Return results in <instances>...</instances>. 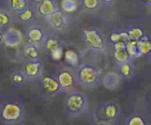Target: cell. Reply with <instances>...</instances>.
Segmentation results:
<instances>
[{
  "instance_id": "6da1fadb",
  "label": "cell",
  "mask_w": 151,
  "mask_h": 125,
  "mask_svg": "<svg viewBox=\"0 0 151 125\" xmlns=\"http://www.w3.org/2000/svg\"><path fill=\"white\" fill-rule=\"evenodd\" d=\"M65 107L68 117L70 119L85 117L90 113V99L86 93L71 92L66 94Z\"/></svg>"
},
{
  "instance_id": "7a4b0ae2",
  "label": "cell",
  "mask_w": 151,
  "mask_h": 125,
  "mask_svg": "<svg viewBox=\"0 0 151 125\" xmlns=\"http://www.w3.org/2000/svg\"><path fill=\"white\" fill-rule=\"evenodd\" d=\"M74 75L77 85L82 88H96L101 84V71L93 65L81 64L75 70Z\"/></svg>"
},
{
  "instance_id": "3957f363",
  "label": "cell",
  "mask_w": 151,
  "mask_h": 125,
  "mask_svg": "<svg viewBox=\"0 0 151 125\" xmlns=\"http://www.w3.org/2000/svg\"><path fill=\"white\" fill-rule=\"evenodd\" d=\"M0 117L8 125L23 124L26 120L25 108L18 101H6L0 110Z\"/></svg>"
},
{
  "instance_id": "277c9868",
  "label": "cell",
  "mask_w": 151,
  "mask_h": 125,
  "mask_svg": "<svg viewBox=\"0 0 151 125\" xmlns=\"http://www.w3.org/2000/svg\"><path fill=\"white\" fill-rule=\"evenodd\" d=\"M82 39L88 48L93 52L104 54L107 50V41L99 30L94 27L85 29L82 34Z\"/></svg>"
},
{
  "instance_id": "5b68a950",
  "label": "cell",
  "mask_w": 151,
  "mask_h": 125,
  "mask_svg": "<svg viewBox=\"0 0 151 125\" xmlns=\"http://www.w3.org/2000/svg\"><path fill=\"white\" fill-rule=\"evenodd\" d=\"M62 92L65 93L74 92L76 87L78 86L76 81L74 72L68 70H62L58 71L56 75Z\"/></svg>"
},
{
  "instance_id": "8992f818",
  "label": "cell",
  "mask_w": 151,
  "mask_h": 125,
  "mask_svg": "<svg viewBox=\"0 0 151 125\" xmlns=\"http://www.w3.org/2000/svg\"><path fill=\"white\" fill-rule=\"evenodd\" d=\"M40 86L47 96H55L58 94L63 93L58 82L57 78L54 75H42L41 78H40Z\"/></svg>"
},
{
  "instance_id": "52a82bcc",
  "label": "cell",
  "mask_w": 151,
  "mask_h": 125,
  "mask_svg": "<svg viewBox=\"0 0 151 125\" xmlns=\"http://www.w3.org/2000/svg\"><path fill=\"white\" fill-rule=\"evenodd\" d=\"M22 70L28 80H39L42 75V63L41 61H27Z\"/></svg>"
},
{
  "instance_id": "ba28073f",
  "label": "cell",
  "mask_w": 151,
  "mask_h": 125,
  "mask_svg": "<svg viewBox=\"0 0 151 125\" xmlns=\"http://www.w3.org/2000/svg\"><path fill=\"white\" fill-rule=\"evenodd\" d=\"M25 36L27 42L40 45V43H42L46 36L44 29L42 26L39 24H33L27 29Z\"/></svg>"
},
{
  "instance_id": "9c48e42d",
  "label": "cell",
  "mask_w": 151,
  "mask_h": 125,
  "mask_svg": "<svg viewBox=\"0 0 151 125\" xmlns=\"http://www.w3.org/2000/svg\"><path fill=\"white\" fill-rule=\"evenodd\" d=\"M100 112L104 119L109 121H113L119 116L120 109L116 103L110 101L104 104L100 107Z\"/></svg>"
},
{
  "instance_id": "30bf717a",
  "label": "cell",
  "mask_w": 151,
  "mask_h": 125,
  "mask_svg": "<svg viewBox=\"0 0 151 125\" xmlns=\"http://www.w3.org/2000/svg\"><path fill=\"white\" fill-rule=\"evenodd\" d=\"M47 20L50 25L56 30H63L68 24L67 14L60 9L47 17Z\"/></svg>"
},
{
  "instance_id": "8fae6325",
  "label": "cell",
  "mask_w": 151,
  "mask_h": 125,
  "mask_svg": "<svg viewBox=\"0 0 151 125\" xmlns=\"http://www.w3.org/2000/svg\"><path fill=\"white\" fill-rule=\"evenodd\" d=\"M23 54L28 61H40L42 51L40 45L27 42L23 47Z\"/></svg>"
},
{
  "instance_id": "7c38bea8",
  "label": "cell",
  "mask_w": 151,
  "mask_h": 125,
  "mask_svg": "<svg viewBox=\"0 0 151 125\" xmlns=\"http://www.w3.org/2000/svg\"><path fill=\"white\" fill-rule=\"evenodd\" d=\"M42 46L49 53H51L60 48H65V43L62 39L55 35H49L45 37Z\"/></svg>"
},
{
  "instance_id": "4fadbf2b",
  "label": "cell",
  "mask_w": 151,
  "mask_h": 125,
  "mask_svg": "<svg viewBox=\"0 0 151 125\" xmlns=\"http://www.w3.org/2000/svg\"><path fill=\"white\" fill-rule=\"evenodd\" d=\"M59 9L55 0H42L38 5L37 11L40 16L47 18Z\"/></svg>"
},
{
  "instance_id": "5bb4252c",
  "label": "cell",
  "mask_w": 151,
  "mask_h": 125,
  "mask_svg": "<svg viewBox=\"0 0 151 125\" xmlns=\"http://www.w3.org/2000/svg\"><path fill=\"white\" fill-rule=\"evenodd\" d=\"M121 79L119 73L108 72L101 78V85L107 90H115L119 85Z\"/></svg>"
},
{
  "instance_id": "9a60e30c",
  "label": "cell",
  "mask_w": 151,
  "mask_h": 125,
  "mask_svg": "<svg viewBox=\"0 0 151 125\" xmlns=\"http://www.w3.org/2000/svg\"><path fill=\"white\" fill-rule=\"evenodd\" d=\"M64 62L69 66L72 68H76L80 66V56L79 53L73 49H68L65 50L63 56Z\"/></svg>"
},
{
  "instance_id": "2e32d148",
  "label": "cell",
  "mask_w": 151,
  "mask_h": 125,
  "mask_svg": "<svg viewBox=\"0 0 151 125\" xmlns=\"http://www.w3.org/2000/svg\"><path fill=\"white\" fill-rule=\"evenodd\" d=\"M137 50L139 56H146L151 53V39L146 34L137 42Z\"/></svg>"
},
{
  "instance_id": "e0dca14e",
  "label": "cell",
  "mask_w": 151,
  "mask_h": 125,
  "mask_svg": "<svg viewBox=\"0 0 151 125\" xmlns=\"http://www.w3.org/2000/svg\"><path fill=\"white\" fill-rule=\"evenodd\" d=\"M27 78L24 73L23 70H16L11 72V81L12 84L15 86L21 87L24 86L27 84Z\"/></svg>"
},
{
  "instance_id": "ac0fdd59",
  "label": "cell",
  "mask_w": 151,
  "mask_h": 125,
  "mask_svg": "<svg viewBox=\"0 0 151 125\" xmlns=\"http://www.w3.org/2000/svg\"><path fill=\"white\" fill-rule=\"evenodd\" d=\"M119 73L122 78L130 79L134 74V67L130 61L120 64L119 67Z\"/></svg>"
},
{
  "instance_id": "d6986e66",
  "label": "cell",
  "mask_w": 151,
  "mask_h": 125,
  "mask_svg": "<svg viewBox=\"0 0 151 125\" xmlns=\"http://www.w3.org/2000/svg\"><path fill=\"white\" fill-rule=\"evenodd\" d=\"M79 3L77 0H62L61 8L66 14H73L77 10Z\"/></svg>"
},
{
  "instance_id": "ffe728a7",
  "label": "cell",
  "mask_w": 151,
  "mask_h": 125,
  "mask_svg": "<svg viewBox=\"0 0 151 125\" xmlns=\"http://www.w3.org/2000/svg\"><path fill=\"white\" fill-rule=\"evenodd\" d=\"M18 18L22 22L30 23L35 20V12L31 8H26L23 11L18 12Z\"/></svg>"
},
{
  "instance_id": "44dd1931",
  "label": "cell",
  "mask_w": 151,
  "mask_h": 125,
  "mask_svg": "<svg viewBox=\"0 0 151 125\" xmlns=\"http://www.w3.org/2000/svg\"><path fill=\"white\" fill-rule=\"evenodd\" d=\"M137 42L138 41L133 39H129L127 42H125V50L128 53L130 59L140 57L137 50Z\"/></svg>"
},
{
  "instance_id": "7402d4cb",
  "label": "cell",
  "mask_w": 151,
  "mask_h": 125,
  "mask_svg": "<svg viewBox=\"0 0 151 125\" xmlns=\"http://www.w3.org/2000/svg\"><path fill=\"white\" fill-rule=\"evenodd\" d=\"M127 32L130 36V39L136 41H139L145 35V29L139 26H131L129 27Z\"/></svg>"
},
{
  "instance_id": "603a6c76",
  "label": "cell",
  "mask_w": 151,
  "mask_h": 125,
  "mask_svg": "<svg viewBox=\"0 0 151 125\" xmlns=\"http://www.w3.org/2000/svg\"><path fill=\"white\" fill-rule=\"evenodd\" d=\"M110 39L112 43H116L118 42H127L130 39V36L127 31H113L110 35Z\"/></svg>"
},
{
  "instance_id": "cb8c5ba5",
  "label": "cell",
  "mask_w": 151,
  "mask_h": 125,
  "mask_svg": "<svg viewBox=\"0 0 151 125\" xmlns=\"http://www.w3.org/2000/svg\"><path fill=\"white\" fill-rule=\"evenodd\" d=\"M113 58L119 65L130 61V56L125 49L121 50H113Z\"/></svg>"
},
{
  "instance_id": "d4e9b609",
  "label": "cell",
  "mask_w": 151,
  "mask_h": 125,
  "mask_svg": "<svg viewBox=\"0 0 151 125\" xmlns=\"http://www.w3.org/2000/svg\"><path fill=\"white\" fill-rule=\"evenodd\" d=\"M10 7L13 11L19 12L27 8V0H10Z\"/></svg>"
},
{
  "instance_id": "484cf974",
  "label": "cell",
  "mask_w": 151,
  "mask_h": 125,
  "mask_svg": "<svg viewBox=\"0 0 151 125\" xmlns=\"http://www.w3.org/2000/svg\"><path fill=\"white\" fill-rule=\"evenodd\" d=\"M11 17L8 11L0 10V28L8 25L11 23Z\"/></svg>"
},
{
  "instance_id": "4316f807",
  "label": "cell",
  "mask_w": 151,
  "mask_h": 125,
  "mask_svg": "<svg viewBox=\"0 0 151 125\" xmlns=\"http://www.w3.org/2000/svg\"><path fill=\"white\" fill-rule=\"evenodd\" d=\"M99 0H82L84 8L88 11H94L99 7Z\"/></svg>"
},
{
  "instance_id": "83f0119b",
  "label": "cell",
  "mask_w": 151,
  "mask_h": 125,
  "mask_svg": "<svg viewBox=\"0 0 151 125\" xmlns=\"http://www.w3.org/2000/svg\"><path fill=\"white\" fill-rule=\"evenodd\" d=\"M127 125H147V124L143 117L136 115L129 119Z\"/></svg>"
},
{
  "instance_id": "f1b7e54d",
  "label": "cell",
  "mask_w": 151,
  "mask_h": 125,
  "mask_svg": "<svg viewBox=\"0 0 151 125\" xmlns=\"http://www.w3.org/2000/svg\"><path fill=\"white\" fill-rule=\"evenodd\" d=\"M64 52H65L64 48H60L56 51L53 52V53H49V55H50V57L52 60L54 61V62H59L63 58Z\"/></svg>"
},
{
  "instance_id": "f546056e",
  "label": "cell",
  "mask_w": 151,
  "mask_h": 125,
  "mask_svg": "<svg viewBox=\"0 0 151 125\" xmlns=\"http://www.w3.org/2000/svg\"><path fill=\"white\" fill-rule=\"evenodd\" d=\"M113 50H121L125 49V42H118L113 43Z\"/></svg>"
},
{
  "instance_id": "4dcf8cb0",
  "label": "cell",
  "mask_w": 151,
  "mask_h": 125,
  "mask_svg": "<svg viewBox=\"0 0 151 125\" xmlns=\"http://www.w3.org/2000/svg\"><path fill=\"white\" fill-rule=\"evenodd\" d=\"M115 0H99V2L103 4H107V5H109V4H111L114 2Z\"/></svg>"
},
{
  "instance_id": "1f68e13d",
  "label": "cell",
  "mask_w": 151,
  "mask_h": 125,
  "mask_svg": "<svg viewBox=\"0 0 151 125\" xmlns=\"http://www.w3.org/2000/svg\"><path fill=\"white\" fill-rule=\"evenodd\" d=\"M4 34L3 33H2V31L1 30H0V45L3 43V41H4Z\"/></svg>"
},
{
  "instance_id": "d6a6232c",
  "label": "cell",
  "mask_w": 151,
  "mask_h": 125,
  "mask_svg": "<svg viewBox=\"0 0 151 125\" xmlns=\"http://www.w3.org/2000/svg\"><path fill=\"white\" fill-rule=\"evenodd\" d=\"M141 2H143L145 5H151V0H141Z\"/></svg>"
},
{
  "instance_id": "836d02e7",
  "label": "cell",
  "mask_w": 151,
  "mask_h": 125,
  "mask_svg": "<svg viewBox=\"0 0 151 125\" xmlns=\"http://www.w3.org/2000/svg\"><path fill=\"white\" fill-rule=\"evenodd\" d=\"M96 125H112V124L107 123V122H99V123L97 124Z\"/></svg>"
},
{
  "instance_id": "e575fe53",
  "label": "cell",
  "mask_w": 151,
  "mask_h": 125,
  "mask_svg": "<svg viewBox=\"0 0 151 125\" xmlns=\"http://www.w3.org/2000/svg\"><path fill=\"white\" fill-rule=\"evenodd\" d=\"M42 0H35V2H37V3H40V2H42Z\"/></svg>"
}]
</instances>
